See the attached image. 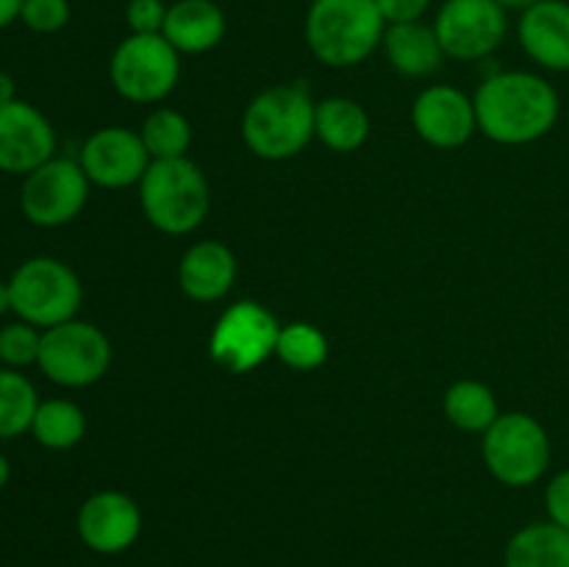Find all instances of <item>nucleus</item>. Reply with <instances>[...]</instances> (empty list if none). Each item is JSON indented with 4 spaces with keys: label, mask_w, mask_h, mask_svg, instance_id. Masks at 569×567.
<instances>
[{
    "label": "nucleus",
    "mask_w": 569,
    "mask_h": 567,
    "mask_svg": "<svg viewBox=\"0 0 569 567\" xmlns=\"http://www.w3.org/2000/svg\"><path fill=\"white\" fill-rule=\"evenodd\" d=\"M472 103L478 131L498 145H531L548 137L561 111L553 83L526 70H503L483 78Z\"/></svg>",
    "instance_id": "f257e3e1"
},
{
    "label": "nucleus",
    "mask_w": 569,
    "mask_h": 567,
    "mask_svg": "<svg viewBox=\"0 0 569 567\" xmlns=\"http://www.w3.org/2000/svg\"><path fill=\"white\" fill-rule=\"evenodd\" d=\"M306 44L326 67H356L383 42L387 20L376 0H311L306 11Z\"/></svg>",
    "instance_id": "f03ea898"
},
{
    "label": "nucleus",
    "mask_w": 569,
    "mask_h": 567,
    "mask_svg": "<svg viewBox=\"0 0 569 567\" xmlns=\"http://www.w3.org/2000/svg\"><path fill=\"white\" fill-rule=\"evenodd\" d=\"M315 100L300 83H281L256 94L242 115V139L264 161L295 159L315 139Z\"/></svg>",
    "instance_id": "7ed1b4c3"
},
{
    "label": "nucleus",
    "mask_w": 569,
    "mask_h": 567,
    "mask_svg": "<svg viewBox=\"0 0 569 567\" xmlns=\"http://www.w3.org/2000/svg\"><path fill=\"white\" fill-rule=\"evenodd\" d=\"M142 215L156 231L167 237L192 233L206 220L211 206L209 181L189 156L150 161L139 181Z\"/></svg>",
    "instance_id": "20e7f679"
},
{
    "label": "nucleus",
    "mask_w": 569,
    "mask_h": 567,
    "mask_svg": "<svg viewBox=\"0 0 569 567\" xmlns=\"http://www.w3.org/2000/svg\"><path fill=\"white\" fill-rule=\"evenodd\" d=\"M11 311L17 320L44 328L76 320L83 304L81 278L70 265L53 256H31L9 278Z\"/></svg>",
    "instance_id": "39448f33"
},
{
    "label": "nucleus",
    "mask_w": 569,
    "mask_h": 567,
    "mask_svg": "<svg viewBox=\"0 0 569 567\" xmlns=\"http://www.w3.org/2000/svg\"><path fill=\"white\" fill-rule=\"evenodd\" d=\"M483 461L503 487L526 489L542 481L553 459L550 434L528 411H506L483 431Z\"/></svg>",
    "instance_id": "423d86ee"
},
{
    "label": "nucleus",
    "mask_w": 569,
    "mask_h": 567,
    "mask_svg": "<svg viewBox=\"0 0 569 567\" xmlns=\"http://www.w3.org/2000/svg\"><path fill=\"white\" fill-rule=\"evenodd\" d=\"M117 94L131 103H161L181 78V53L161 33H128L109 59Z\"/></svg>",
    "instance_id": "0eeeda50"
},
{
    "label": "nucleus",
    "mask_w": 569,
    "mask_h": 567,
    "mask_svg": "<svg viewBox=\"0 0 569 567\" xmlns=\"http://www.w3.org/2000/svg\"><path fill=\"white\" fill-rule=\"evenodd\" d=\"M37 367L56 387H92L109 372L111 342L94 322L76 317L61 326L44 328Z\"/></svg>",
    "instance_id": "6e6552de"
},
{
    "label": "nucleus",
    "mask_w": 569,
    "mask_h": 567,
    "mask_svg": "<svg viewBox=\"0 0 569 567\" xmlns=\"http://www.w3.org/2000/svg\"><path fill=\"white\" fill-rule=\"evenodd\" d=\"M278 334H281V322L267 306L256 304V300H239V304L228 306L220 320L214 322V331L209 337V354L222 370L242 376L276 356Z\"/></svg>",
    "instance_id": "1a4fd4ad"
},
{
    "label": "nucleus",
    "mask_w": 569,
    "mask_h": 567,
    "mask_svg": "<svg viewBox=\"0 0 569 567\" xmlns=\"http://www.w3.org/2000/svg\"><path fill=\"white\" fill-rule=\"evenodd\" d=\"M89 200V178L76 159L53 156L22 176L20 211L31 226L61 228L76 220Z\"/></svg>",
    "instance_id": "9d476101"
},
{
    "label": "nucleus",
    "mask_w": 569,
    "mask_h": 567,
    "mask_svg": "<svg viewBox=\"0 0 569 567\" xmlns=\"http://www.w3.org/2000/svg\"><path fill=\"white\" fill-rule=\"evenodd\" d=\"M433 31L445 59H489L509 33V9L498 0H445L433 20Z\"/></svg>",
    "instance_id": "9b49d317"
},
{
    "label": "nucleus",
    "mask_w": 569,
    "mask_h": 567,
    "mask_svg": "<svg viewBox=\"0 0 569 567\" xmlns=\"http://www.w3.org/2000/svg\"><path fill=\"white\" fill-rule=\"evenodd\" d=\"M150 153L139 133L126 126H106L89 133L81 145L78 165L87 172L89 183L103 189H126L142 181L150 167Z\"/></svg>",
    "instance_id": "f8f14e48"
},
{
    "label": "nucleus",
    "mask_w": 569,
    "mask_h": 567,
    "mask_svg": "<svg viewBox=\"0 0 569 567\" xmlns=\"http://www.w3.org/2000/svg\"><path fill=\"white\" fill-rule=\"evenodd\" d=\"M411 126L417 137L439 150L465 148L478 131L476 103L467 92L450 83L422 89L411 106Z\"/></svg>",
    "instance_id": "ddd939ff"
},
{
    "label": "nucleus",
    "mask_w": 569,
    "mask_h": 567,
    "mask_svg": "<svg viewBox=\"0 0 569 567\" xmlns=\"http://www.w3.org/2000/svg\"><path fill=\"white\" fill-rule=\"evenodd\" d=\"M76 531L94 554L117 556L131 548L142 534V509L120 489H100L78 509Z\"/></svg>",
    "instance_id": "4468645a"
},
{
    "label": "nucleus",
    "mask_w": 569,
    "mask_h": 567,
    "mask_svg": "<svg viewBox=\"0 0 569 567\" xmlns=\"http://www.w3.org/2000/svg\"><path fill=\"white\" fill-rule=\"evenodd\" d=\"M56 156V128L28 100L0 106V172L28 176Z\"/></svg>",
    "instance_id": "2eb2a0df"
},
{
    "label": "nucleus",
    "mask_w": 569,
    "mask_h": 567,
    "mask_svg": "<svg viewBox=\"0 0 569 567\" xmlns=\"http://www.w3.org/2000/svg\"><path fill=\"white\" fill-rule=\"evenodd\" d=\"M520 48L542 70L569 72V3L539 0L520 11L517 20Z\"/></svg>",
    "instance_id": "dca6fc26"
},
{
    "label": "nucleus",
    "mask_w": 569,
    "mask_h": 567,
    "mask_svg": "<svg viewBox=\"0 0 569 567\" xmlns=\"http://www.w3.org/2000/svg\"><path fill=\"white\" fill-rule=\"evenodd\" d=\"M178 284L194 304L222 300L237 284V256L217 239L189 245L178 261Z\"/></svg>",
    "instance_id": "f3484780"
},
{
    "label": "nucleus",
    "mask_w": 569,
    "mask_h": 567,
    "mask_svg": "<svg viewBox=\"0 0 569 567\" xmlns=\"http://www.w3.org/2000/svg\"><path fill=\"white\" fill-rule=\"evenodd\" d=\"M226 11L214 0H176L167 9L161 37L181 56H200L226 39Z\"/></svg>",
    "instance_id": "a211bd4d"
},
{
    "label": "nucleus",
    "mask_w": 569,
    "mask_h": 567,
    "mask_svg": "<svg viewBox=\"0 0 569 567\" xmlns=\"http://www.w3.org/2000/svg\"><path fill=\"white\" fill-rule=\"evenodd\" d=\"M381 48L392 70H398L406 78L433 76L445 61V50L439 44L437 31L422 20L387 26Z\"/></svg>",
    "instance_id": "6ab92c4d"
},
{
    "label": "nucleus",
    "mask_w": 569,
    "mask_h": 567,
    "mask_svg": "<svg viewBox=\"0 0 569 567\" xmlns=\"http://www.w3.org/2000/svg\"><path fill=\"white\" fill-rule=\"evenodd\" d=\"M315 137L333 153H353L370 139V115L353 98H326L315 106Z\"/></svg>",
    "instance_id": "aec40b11"
},
{
    "label": "nucleus",
    "mask_w": 569,
    "mask_h": 567,
    "mask_svg": "<svg viewBox=\"0 0 569 567\" xmlns=\"http://www.w3.org/2000/svg\"><path fill=\"white\" fill-rule=\"evenodd\" d=\"M506 567H569V531L556 523H531L506 545Z\"/></svg>",
    "instance_id": "412c9836"
},
{
    "label": "nucleus",
    "mask_w": 569,
    "mask_h": 567,
    "mask_svg": "<svg viewBox=\"0 0 569 567\" xmlns=\"http://www.w3.org/2000/svg\"><path fill=\"white\" fill-rule=\"evenodd\" d=\"M442 409L445 417L467 434H483L500 417L495 392L476 378H461L450 384L442 398Z\"/></svg>",
    "instance_id": "4be33fe9"
},
{
    "label": "nucleus",
    "mask_w": 569,
    "mask_h": 567,
    "mask_svg": "<svg viewBox=\"0 0 569 567\" xmlns=\"http://www.w3.org/2000/svg\"><path fill=\"white\" fill-rule=\"evenodd\" d=\"M31 434L42 448L48 450H70L87 434V415L76 400L50 398L39 400V409L33 415Z\"/></svg>",
    "instance_id": "5701e85b"
},
{
    "label": "nucleus",
    "mask_w": 569,
    "mask_h": 567,
    "mask_svg": "<svg viewBox=\"0 0 569 567\" xmlns=\"http://www.w3.org/2000/svg\"><path fill=\"white\" fill-rule=\"evenodd\" d=\"M39 409V392L22 370L0 367V439H17L31 431Z\"/></svg>",
    "instance_id": "b1692460"
},
{
    "label": "nucleus",
    "mask_w": 569,
    "mask_h": 567,
    "mask_svg": "<svg viewBox=\"0 0 569 567\" xmlns=\"http://www.w3.org/2000/svg\"><path fill=\"white\" fill-rule=\"evenodd\" d=\"M142 137L144 150L150 159H181L192 148V126L187 117L176 109H153L142 122Z\"/></svg>",
    "instance_id": "393cba45"
},
{
    "label": "nucleus",
    "mask_w": 569,
    "mask_h": 567,
    "mask_svg": "<svg viewBox=\"0 0 569 567\" xmlns=\"http://www.w3.org/2000/svg\"><path fill=\"white\" fill-rule=\"evenodd\" d=\"M276 356L298 372H311L326 365L328 337L311 322H287L278 334Z\"/></svg>",
    "instance_id": "a878e982"
},
{
    "label": "nucleus",
    "mask_w": 569,
    "mask_h": 567,
    "mask_svg": "<svg viewBox=\"0 0 569 567\" xmlns=\"http://www.w3.org/2000/svg\"><path fill=\"white\" fill-rule=\"evenodd\" d=\"M42 348V331L26 320H14L0 326V365L11 370H26L37 365Z\"/></svg>",
    "instance_id": "bb28decb"
},
{
    "label": "nucleus",
    "mask_w": 569,
    "mask_h": 567,
    "mask_svg": "<svg viewBox=\"0 0 569 567\" xmlns=\"http://www.w3.org/2000/svg\"><path fill=\"white\" fill-rule=\"evenodd\" d=\"M70 17V0H22L20 22L33 33H59Z\"/></svg>",
    "instance_id": "cd10ccee"
},
{
    "label": "nucleus",
    "mask_w": 569,
    "mask_h": 567,
    "mask_svg": "<svg viewBox=\"0 0 569 567\" xmlns=\"http://www.w3.org/2000/svg\"><path fill=\"white\" fill-rule=\"evenodd\" d=\"M170 6L164 0H128L126 22L131 33H161Z\"/></svg>",
    "instance_id": "c85d7f7f"
},
{
    "label": "nucleus",
    "mask_w": 569,
    "mask_h": 567,
    "mask_svg": "<svg viewBox=\"0 0 569 567\" xmlns=\"http://www.w3.org/2000/svg\"><path fill=\"white\" fill-rule=\"evenodd\" d=\"M545 509H548V520L569 531V470L556 472L550 478L548 489H545Z\"/></svg>",
    "instance_id": "c756f323"
},
{
    "label": "nucleus",
    "mask_w": 569,
    "mask_h": 567,
    "mask_svg": "<svg viewBox=\"0 0 569 567\" xmlns=\"http://www.w3.org/2000/svg\"><path fill=\"white\" fill-rule=\"evenodd\" d=\"M387 26L400 22H420L426 11L431 9V0H376Z\"/></svg>",
    "instance_id": "7c9ffc66"
},
{
    "label": "nucleus",
    "mask_w": 569,
    "mask_h": 567,
    "mask_svg": "<svg viewBox=\"0 0 569 567\" xmlns=\"http://www.w3.org/2000/svg\"><path fill=\"white\" fill-rule=\"evenodd\" d=\"M22 0H0V31L20 20Z\"/></svg>",
    "instance_id": "2f4dec72"
},
{
    "label": "nucleus",
    "mask_w": 569,
    "mask_h": 567,
    "mask_svg": "<svg viewBox=\"0 0 569 567\" xmlns=\"http://www.w3.org/2000/svg\"><path fill=\"white\" fill-rule=\"evenodd\" d=\"M11 100H17L14 78H11L9 72L0 70V106H3V103H11Z\"/></svg>",
    "instance_id": "473e14b6"
},
{
    "label": "nucleus",
    "mask_w": 569,
    "mask_h": 567,
    "mask_svg": "<svg viewBox=\"0 0 569 567\" xmlns=\"http://www.w3.org/2000/svg\"><path fill=\"white\" fill-rule=\"evenodd\" d=\"M11 311V292L9 281H0V317H6Z\"/></svg>",
    "instance_id": "72a5a7b5"
},
{
    "label": "nucleus",
    "mask_w": 569,
    "mask_h": 567,
    "mask_svg": "<svg viewBox=\"0 0 569 567\" xmlns=\"http://www.w3.org/2000/svg\"><path fill=\"white\" fill-rule=\"evenodd\" d=\"M498 3L509 11H522V9H528V6L539 3V0H498Z\"/></svg>",
    "instance_id": "f704fd0d"
},
{
    "label": "nucleus",
    "mask_w": 569,
    "mask_h": 567,
    "mask_svg": "<svg viewBox=\"0 0 569 567\" xmlns=\"http://www.w3.org/2000/svg\"><path fill=\"white\" fill-rule=\"evenodd\" d=\"M9 478H11V465H9V459H6L3 450H0V489L9 484Z\"/></svg>",
    "instance_id": "c9c22d12"
}]
</instances>
